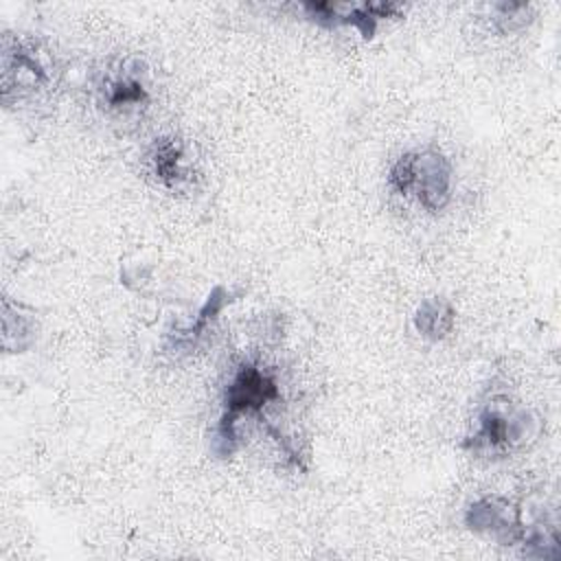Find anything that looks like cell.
Returning <instances> with one entry per match:
<instances>
[{"label": "cell", "mask_w": 561, "mask_h": 561, "mask_svg": "<svg viewBox=\"0 0 561 561\" xmlns=\"http://www.w3.org/2000/svg\"><path fill=\"white\" fill-rule=\"evenodd\" d=\"M473 533L486 535L504 546L524 543L530 522H524V508L502 495H486L473 502L465 515Z\"/></svg>", "instance_id": "8992f818"}, {"label": "cell", "mask_w": 561, "mask_h": 561, "mask_svg": "<svg viewBox=\"0 0 561 561\" xmlns=\"http://www.w3.org/2000/svg\"><path fill=\"white\" fill-rule=\"evenodd\" d=\"M57 81V57L44 42L22 35L2 37V103L7 107L37 101L53 92Z\"/></svg>", "instance_id": "7a4b0ae2"}, {"label": "cell", "mask_w": 561, "mask_h": 561, "mask_svg": "<svg viewBox=\"0 0 561 561\" xmlns=\"http://www.w3.org/2000/svg\"><path fill=\"white\" fill-rule=\"evenodd\" d=\"M149 173L156 182L171 191H182L193 180L186 145L175 136H162L151 142L145 156Z\"/></svg>", "instance_id": "ba28073f"}, {"label": "cell", "mask_w": 561, "mask_h": 561, "mask_svg": "<svg viewBox=\"0 0 561 561\" xmlns=\"http://www.w3.org/2000/svg\"><path fill=\"white\" fill-rule=\"evenodd\" d=\"M535 434V419L508 397H491L476 416V427L465 447L486 458H504Z\"/></svg>", "instance_id": "277c9868"}, {"label": "cell", "mask_w": 561, "mask_h": 561, "mask_svg": "<svg viewBox=\"0 0 561 561\" xmlns=\"http://www.w3.org/2000/svg\"><path fill=\"white\" fill-rule=\"evenodd\" d=\"M94 94L99 107L110 116H140L151 101L145 64L134 57L105 64L94 79Z\"/></svg>", "instance_id": "5b68a950"}, {"label": "cell", "mask_w": 561, "mask_h": 561, "mask_svg": "<svg viewBox=\"0 0 561 561\" xmlns=\"http://www.w3.org/2000/svg\"><path fill=\"white\" fill-rule=\"evenodd\" d=\"M276 401H280L276 370L259 359L241 362L224 388V412L213 436L215 454L230 456L239 443V423L248 416L261 419Z\"/></svg>", "instance_id": "6da1fadb"}, {"label": "cell", "mask_w": 561, "mask_h": 561, "mask_svg": "<svg viewBox=\"0 0 561 561\" xmlns=\"http://www.w3.org/2000/svg\"><path fill=\"white\" fill-rule=\"evenodd\" d=\"M302 11L309 20L335 26V24H351L355 26L364 37H373L377 20L399 15L401 7L392 2H366V4H337V2H305Z\"/></svg>", "instance_id": "52a82bcc"}, {"label": "cell", "mask_w": 561, "mask_h": 561, "mask_svg": "<svg viewBox=\"0 0 561 561\" xmlns=\"http://www.w3.org/2000/svg\"><path fill=\"white\" fill-rule=\"evenodd\" d=\"M456 322L454 307L443 298H427L419 305L414 316L416 331L427 340H443Z\"/></svg>", "instance_id": "9c48e42d"}, {"label": "cell", "mask_w": 561, "mask_h": 561, "mask_svg": "<svg viewBox=\"0 0 561 561\" xmlns=\"http://www.w3.org/2000/svg\"><path fill=\"white\" fill-rule=\"evenodd\" d=\"M451 186V162L443 151L432 147L405 151L388 171V188L427 213H438L449 204Z\"/></svg>", "instance_id": "3957f363"}]
</instances>
